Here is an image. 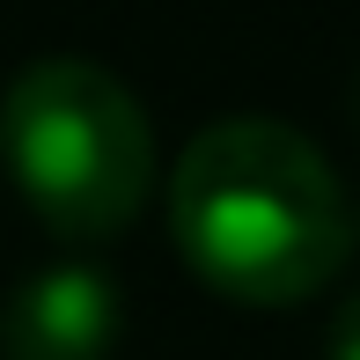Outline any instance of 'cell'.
Segmentation results:
<instances>
[{"instance_id": "1", "label": "cell", "mask_w": 360, "mask_h": 360, "mask_svg": "<svg viewBox=\"0 0 360 360\" xmlns=\"http://www.w3.org/2000/svg\"><path fill=\"white\" fill-rule=\"evenodd\" d=\"M169 236L214 294L250 309L309 302L353 250V206L323 147L280 118H221L169 169Z\"/></svg>"}, {"instance_id": "2", "label": "cell", "mask_w": 360, "mask_h": 360, "mask_svg": "<svg viewBox=\"0 0 360 360\" xmlns=\"http://www.w3.org/2000/svg\"><path fill=\"white\" fill-rule=\"evenodd\" d=\"M0 162L52 236L110 243L147 206L155 133L110 67L52 52L30 59L0 96Z\"/></svg>"}, {"instance_id": "3", "label": "cell", "mask_w": 360, "mask_h": 360, "mask_svg": "<svg viewBox=\"0 0 360 360\" xmlns=\"http://www.w3.org/2000/svg\"><path fill=\"white\" fill-rule=\"evenodd\" d=\"M118 338V287L96 265H44L0 309L8 360H103Z\"/></svg>"}, {"instance_id": "4", "label": "cell", "mask_w": 360, "mask_h": 360, "mask_svg": "<svg viewBox=\"0 0 360 360\" xmlns=\"http://www.w3.org/2000/svg\"><path fill=\"white\" fill-rule=\"evenodd\" d=\"M331 360H360V294L338 309V323H331Z\"/></svg>"}, {"instance_id": "5", "label": "cell", "mask_w": 360, "mask_h": 360, "mask_svg": "<svg viewBox=\"0 0 360 360\" xmlns=\"http://www.w3.org/2000/svg\"><path fill=\"white\" fill-rule=\"evenodd\" d=\"M353 118H360V81H353Z\"/></svg>"}, {"instance_id": "6", "label": "cell", "mask_w": 360, "mask_h": 360, "mask_svg": "<svg viewBox=\"0 0 360 360\" xmlns=\"http://www.w3.org/2000/svg\"><path fill=\"white\" fill-rule=\"evenodd\" d=\"M353 228H360V221H353Z\"/></svg>"}]
</instances>
